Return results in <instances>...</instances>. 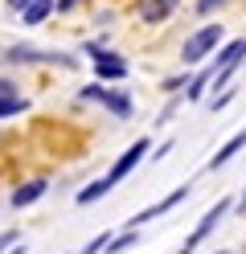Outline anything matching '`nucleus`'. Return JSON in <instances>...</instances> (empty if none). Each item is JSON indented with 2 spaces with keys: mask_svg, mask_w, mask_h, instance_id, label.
I'll return each mask as SVG.
<instances>
[{
  "mask_svg": "<svg viewBox=\"0 0 246 254\" xmlns=\"http://www.w3.org/2000/svg\"><path fill=\"white\" fill-rule=\"evenodd\" d=\"M222 45V25H205V29H197V33L185 41V66H197V62H205L213 50Z\"/></svg>",
  "mask_w": 246,
  "mask_h": 254,
  "instance_id": "nucleus-1",
  "label": "nucleus"
},
{
  "mask_svg": "<svg viewBox=\"0 0 246 254\" xmlns=\"http://www.w3.org/2000/svg\"><path fill=\"white\" fill-rule=\"evenodd\" d=\"M12 254H25V246H16V250H12Z\"/></svg>",
  "mask_w": 246,
  "mask_h": 254,
  "instance_id": "nucleus-23",
  "label": "nucleus"
},
{
  "mask_svg": "<svg viewBox=\"0 0 246 254\" xmlns=\"http://www.w3.org/2000/svg\"><path fill=\"white\" fill-rule=\"evenodd\" d=\"M222 4H226V0H197V12H201V17H209V12L222 8Z\"/></svg>",
  "mask_w": 246,
  "mask_h": 254,
  "instance_id": "nucleus-17",
  "label": "nucleus"
},
{
  "mask_svg": "<svg viewBox=\"0 0 246 254\" xmlns=\"http://www.w3.org/2000/svg\"><path fill=\"white\" fill-rule=\"evenodd\" d=\"M8 62H62V66H74V58H58V54H41V50H25V45H16V50L4 54Z\"/></svg>",
  "mask_w": 246,
  "mask_h": 254,
  "instance_id": "nucleus-8",
  "label": "nucleus"
},
{
  "mask_svg": "<svg viewBox=\"0 0 246 254\" xmlns=\"http://www.w3.org/2000/svg\"><path fill=\"white\" fill-rule=\"evenodd\" d=\"M185 197H189V185H180L176 193H168V197H164L160 205H152V209H144V213H136V217H131V226H144V221H156L160 213H168V209H176V205L185 201Z\"/></svg>",
  "mask_w": 246,
  "mask_h": 254,
  "instance_id": "nucleus-6",
  "label": "nucleus"
},
{
  "mask_svg": "<svg viewBox=\"0 0 246 254\" xmlns=\"http://www.w3.org/2000/svg\"><path fill=\"white\" fill-rule=\"evenodd\" d=\"M8 4H12V8H25V4H29V0H8Z\"/></svg>",
  "mask_w": 246,
  "mask_h": 254,
  "instance_id": "nucleus-22",
  "label": "nucleus"
},
{
  "mask_svg": "<svg viewBox=\"0 0 246 254\" xmlns=\"http://www.w3.org/2000/svg\"><path fill=\"white\" fill-rule=\"evenodd\" d=\"M230 209H234V201H230V197H222V201H218V205H213V209L201 217V226H197V230L189 234V242H185V250H180V254H193V250L201 246V242H205V238H209L213 230H218V221H222Z\"/></svg>",
  "mask_w": 246,
  "mask_h": 254,
  "instance_id": "nucleus-3",
  "label": "nucleus"
},
{
  "mask_svg": "<svg viewBox=\"0 0 246 254\" xmlns=\"http://www.w3.org/2000/svg\"><path fill=\"white\" fill-rule=\"evenodd\" d=\"M209 78H213V70H201V74H197L193 82H189V90H185V94H189V99H201V90H205Z\"/></svg>",
  "mask_w": 246,
  "mask_h": 254,
  "instance_id": "nucleus-13",
  "label": "nucleus"
},
{
  "mask_svg": "<svg viewBox=\"0 0 246 254\" xmlns=\"http://www.w3.org/2000/svg\"><path fill=\"white\" fill-rule=\"evenodd\" d=\"M16 238H21L16 230H4V234H0V250H8V246H16Z\"/></svg>",
  "mask_w": 246,
  "mask_h": 254,
  "instance_id": "nucleus-20",
  "label": "nucleus"
},
{
  "mask_svg": "<svg viewBox=\"0 0 246 254\" xmlns=\"http://www.w3.org/2000/svg\"><path fill=\"white\" fill-rule=\"evenodd\" d=\"M107 193H111V181L103 177V181H94V185H86V189H78V205H90V201L107 197Z\"/></svg>",
  "mask_w": 246,
  "mask_h": 254,
  "instance_id": "nucleus-12",
  "label": "nucleus"
},
{
  "mask_svg": "<svg viewBox=\"0 0 246 254\" xmlns=\"http://www.w3.org/2000/svg\"><path fill=\"white\" fill-rule=\"evenodd\" d=\"M16 82H8V78H0V107L4 103H16V90H12Z\"/></svg>",
  "mask_w": 246,
  "mask_h": 254,
  "instance_id": "nucleus-15",
  "label": "nucleus"
},
{
  "mask_svg": "<svg viewBox=\"0 0 246 254\" xmlns=\"http://www.w3.org/2000/svg\"><path fill=\"white\" fill-rule=\"evenodd\" d=\"M144 156H148V139H136V144H131V148H127V152L119 156V160L111 164V172H107V181H111V185H115V181H123L127 172H131V168H136V164L144 160Z\"/></svg>",
  "mask_w": 246,
  "mask_h": 254,
  "instance_id": "nucleus-5",
  "label": "nucleus"
},
{
  "mask_svg": "<svg viewBox=\"0 0 246 254\" xmlns=\"http://www.w3.org/2000/svg\"><path fill=\"white\" fill-rule=\"evenodd\" d=\"M218 254H230V250H218Z\"/></svg>",
  "mask_w": 246,
  "mask_h": 254,
  "instance_id": "nucleus-24",
  "label": "nucleus"
},
{
  "mask_svg": "<svg viewBox=\"0 0 246 254\" xmlns=\"http://www.w3.org/2000/svg\"><path fill=\"white\" fill-rule=\"evenodd\" d=\"M242 58H246V37H238V41H230L226 45V50L218 54V62H213V82H218V86H226L230 82V74H234L238 66H242Z\"/></svg>",
  "mask_w": 246,
  "mask_h": 254,
  "instance_id": "nucleus-2",
  "label": "nucleus"
},
{
  "mask_svg": "<svg viewBox=\"0 0 246 254\" xmlns=\"http://www.w3.org/2000/svg\"><path fill=\"white\" fill-rule=\"evenodd\" d=\"M242 135H246V127H242Z\"/></svg>",
  "mask_w": 246,
  "mask_h": 254,
  "instance_id": "nucleus-25",
  "label": "nucleus"
},
{
  "mask_svg": "<svg viewBox=\"0 0 246 254\" xmlns=\"http://www.w3.org/2000/svg\"><path fill=\"white\" fill-rule=\"evenodd\" d=\"M180 0H140V17L148 25H160V21H168L172 12H176Z\"/></svg>",
  "mask_w": 246,
  "mask_h": 254,
  "instance_id": "nucleus-7",
  "label": "nucleus"
},
{
  "mask_svg": "<svg viewBox=\"0 0 246 254\" xmlns=\"http://www.w3.org/2000/svg\"><path fill=\"white\" fill-rule=\"evenodd\" d=\"M82 99L86 103H103V86H82Z\"/></svg>",
  "mask_w": 246,
  "mask_h": 254,
  "instance_id": "nucleus-18",
  "label": "nucleus"
},
{
  "mask_svg": "<svg viewBox=\"0 0 246 254\" xmlns=\"http://www.w3.org/2000/svg\"><path fill=\"white\" fill-rule=\"evenodd\" d=\"M25 107H29L25 99H16V103H4V107H0V119H8V115H21Z\"/></svg>",
  "mask_w": 246,
  "mask_h": 254,
  "instance_id": "nucleus-16",
  "label": "nucleus"
},
{
  "mask_svg": "<svg viewBox=\"0 0 246 254\" xmlns=\"http://www.w3.org/2000/svg\"><path fill=\"white\" fill-rule=\"evenodd\" d=\"M86 54H90V62H94V74H98V78H127V62H123L119 54L103 50V45H86Z\"/></svg>",
  "mask_w": 246,
  "mask_h": 254,
  "instance_id": "nucleus-4",
  "label": "nucleus"
},
{
  "mask_svg": "<svg viewBox=\"0 0 246 254\" xmlns=\"http://www.w3.org/2000/svg\"><path fill=\"white\" fill-rule=\"evenodd\" d=\"M107 242H111V234H98V238H94V242H90L86 250H82V254H98V250H103Z\"/></svg>",
  "mask_w": 246,
  "mask_h": 254,
  "instance_id": "nucleus-19",
  "label": "nucleus"
},
{
  "mask_svg": "<svg viewBox=\"0 0 246 254\" xmlns=\"http://www.w3.org/2000/svg\"><path fill=\"white\" fill-rule=\"evenodd\" d=\"M234 209H238V217H246V193L238 197V205H234Z\"/></svg>",
  "mask_w": 246,
  "mask_h": 254,
  "instance_id": "nucleus-21",
  "label": "nucleus"
},
{
  "mask_svg": "<svg viewBox=\"0 0 246 254\" xmlns=\"http://www.w3.org/2000/svg\"><path fill=\"white\" fill-rule=\"evenodd\" d=\"M49 12H54V0H29V4L21 8V21L25 25H41Z\"/></svg>",
  "mask_w": 246,
  "mask_h": 254,
  "instance_id": "nucleus-11",
  "label": "nucleus"
},
{
  "mask_svg": "<svg viewBox=\"0 0 246 254\" xmlns=\"http://www.w3.org/2000/svg\"><path fill=\"white\" fill-rule=\"evenodd\" d=\"M45 181H29V185H21V189H16V193H12V205H16V209H25V205H33V201H41L45 197Z\"/></svg>",
  "mask_w": 246,
  "mask_h": 254,
  "instance_id": "nucleus-9",
  "label": "nucleus"
},
{
  "mask_svg": "<svg viewBox=\"0 0 246 254\" xmlns=\"http://www.w3.org/2000/svg\"><path fill=\"white\" fill-rule=\"evenodd\" d=\"M131 242H136V230H127V234H119V238H111V242H107L111 250H107V254H123Z\"/></svg>",
  "mask_w": 246,
  "mask_h": 254,
  "instance_id": "nucleus-14",
  "label": "nucleus"
},
{
  "mask_svg": "<svg viewBox=\"0 0 246 254\" xmlns=\"http://www.w3.org/2000/svg\"><path fill=\"white\" fill-rule=\"evenodd\" d=\"M103 107L111 111V115H119V119H131V111H136L123 90H103Z\"/></svg>",
  "mask_w": 246,
  "mask_h": 254,
  "instance_id": "nucleus-10",
  "label": "nucleus"
}]
</instances>
